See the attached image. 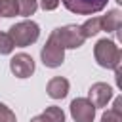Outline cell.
I'll list each match as a JSON object with an SVG mask.
<instances>
[{
	"label": "cell",
	"instance_id": "17",
	"mask_svg": "<svg viewBox=\"0 0 122 122\" xmlns=\"http://www.w3.org/2000/svg\"><path fill=\"white\" fill-rule=\"evenodd\" d=\"M0 122H17L15 112L10 107H6L4 103H0Z\"/></svg>",
	"mask_w": 122,
	"mask_h": 122
},
{
	"label": "cell",
	"instance_id": "7",
	"mask_svg": "<svg viewBox=\"0 0 122 122\" xmlns=\"http://www.w3.org/2000/svg\"><path fill=\"white\" fill-rule=\"evenodd\" d=\"M10 71L17 76V78H29L34 72V59L29 53H15L10 59Z\"/></svg>",
	"mask_w": 122,
	"mask_h": 122
},
{
	"label": "cell",
	"instance_id": "14",
	"mask_svg": "<svg viewBox=\"0 0 122 122\" xmlns=\"http://www.w3.org/2000/svg\"><path fill=\"white\" fill-rule=\"evenodd\" d=\"M38 10V0H17V15L30 17Z\"/></svg>",
	"mask_w": 122,
	"mask_h": 122
},
{
	"label": "cell",
	"instance_id": "15",
	"mask_svg": "<svg viewBox=\"0 0 122 122\" xmlns=\"http://www.w3.org/2000/svg\"><path fill=\"white\" fill-rule=\"evenodd\" d=\"M0 15L15 17L17 15V0H0Z\"/></svg>",
	"mask_w": 122,
	"mask_h": 122
},
{
	"label": "cell",
	"instance_id": "11",
	"mask_svg": "<svg viewBox=\"0 0 122 122\" xmlns=\"http://www.w3.org/2000/svg\"><path fill=\"white\" fill-rule=\"evenodd\" d=\"M30 122H65V112L59 107H48L44 112H40L38 116L30 118Z\"/></svg>",
	"mask_w": 122,
	"mask_h": 122
},
{
	"label": "cell",
	"instance_id": "1",
	"mask_svg": "<svg viewBox=\"0 0 122 122\" xmlns=\"http://www.w3.org/2000/svg\"><path fill=\"white\" fill-rule=\"evenodd\" d=\"M93 57H95V61H97L99 67L116 71V69H120L122 51H120V48H118L112 40L101 38V40H97V44L93 46Z\"/></svg>",
	"mask_w": 122,
	"mask_h": 122
},
{
	"label": "cell",
	"instance_id": "9",
	"mask_svg": "<svg viewBox=\"0 0 122 122\" xmlns=\"http://www.w3.org/2000/svg\"><path fill=\"white\" fill-rule=\"evenodd\" d=\"M46 92H48V95H50L51 99H63V97H67V93H69V80L63 78V76H53V78L48 82Z\"/></svg>",
	"mask_w": 122,
	"mask_h": 122
},
{
	"label": "cell",
	"instance_id": "4",
	"mask_svg": "<svg viewBox=\"0 0 122 122\" xmlns=\"http://www.w3.org/2000/svg\"><path fill=\"white\" fill-rule=\"evenodd\" d=\"M40 59H42V63H44L46 67H50V69H55V67H61V65H63V61H65V50H63V46L55 40L53 32L48 36L46 44L42 46V50H40Z\"/></svg>",
	"mask_w": 122,
	"mask_h": 122
},
{
	"label": "cell",
	"instance_id": "6",
	"mask_svg": "<svg viewBox=\"0 0 122 122\" xmlns=\"http://www.w3.org/2000/svg\"><path fill=\"white\" fill-rule=\"evenodd\" d=\"M71 116L74 118V122H93L95 107L88 97H76L71 103Z\"/></svg>",
	"mask_w": 122,
	"mask_h": 122
},
{
	"label": "cell",
	"instance_id": "12",
	"mask_svg": "<svg viewBox=\"0 0 122 122\" xmlns=\"http://www.w3.org/2000/svg\"><path fill=\"white\" fill-rule=\"evenodd\" d=\"M101 30V17H90L88 21H84L80 25V32L84 38H92Z\"/></svg>",
	"mask_w": 122,
	"mask_h": 122
},
{
	"label": "cell",
	"instance_id": "13",
	"mask_svg": "<svg viewBox=\"0 0 122 122\" xmlns=\"http://www.w3.org/2000/svg\"><path fill=\"white\" fill-rule=\"evenodd\" d=\"M101 122H122V97L118 95L112 103V109H109L103 116Z\"/></svg>",
	"mask_w": 122,
	"mask_h": 122
},
{
	"label": "cell",
	"instance_id": "5",
	"mask_svg": "<svg viewBox=\"0 0 122 122\" xmlns=\"http://www.w3.org/2000/svg\"><path fill=\"white\" fill-rule=\"evenodd\" d=\"M59 2H63V6L76 15H93L105 10L109 0H59Z\"/></svg>",
	"mask_w": 122,
	"mask_h": 122
},
{
	"label": "cell",
	"instance_id": "16",
	"mask_svg": "<svg viewBox=\"0 0 122 122\" xmlns=\"http://www.w3.org/2000/svg\"><path fill=\"white\" fill-rule=\"evenodd\" d=\"M13 48H15V46H13L11 38H10V34L0 30V55H8V53H11Z\"/></svg>",
	"mask_w": 122,
	"mask_h": 122
},
{
	"label": "cell",
	"instance_id": "3",
	"mask_svg": "<svg viewBox=\"0 0 122 122\" xmlns=\"http://www.w3.org/2000/svg\"><path fill=\"white\" fill-rule=\"evenodd\" d=\"M55 40L63 46V50H76L84 44V36L80 32V25H65V27H57L51 30Z\"/></svg>",
	"mask_w": 122,
	"mask_h": 122
},
{
	"label": "cell",
	"instance_id": "10",
	"mask_svg": "<svg viewBox=\"0 0 122 122\" xmlns=\"http://www.w3.org/2000/svg\"><path fill=\"white\" fill-rule=\"evenodd\" d=\"M120 25H122V13H120V10H109L105 15H101V30L118 32Z\"/></svg>",
	"mask_w": 122,
	"mask_h": 122
},
{
	"label": "cell",
	"instance_id": "8",
	"mask_svg": "<svg viewBox=\"0 0 122 122\" xmlns=\"http://www.w3.org/2000/svg\"><path fill=\"white\" fill-rule=\"evenodd\" d=\"M88 99L92 101V105L95 109L97 107H105L112 99V88L109 84H105V82H95L88 90Z\"/></svg>",
	"mask_w": 122,
	"mask_h": 122
},
{
	"label": "cell",
	"instance_id": "2",
	"mask_svg": "<svg viewBox=\"0 0 122 122\" xmlns=\"http://www.w3.org/2000/svg\"><path fill=\"white\" fill-rule=\"evenodd\" d=\"M8 34H10L11 42H13V46L27 48V46H30V44H34V42L38 40V36H40V27H38V23L25 19V21H21V23H15V25L10 29Z\"/></svg>",
	"mask_w": 122,
	"mask_h": 122
},
{
	"label": "cell",
	"instance_id": "18",
	"mask_svg": "<svg viewBox=\"0 0 122 122\" xmlns=\"http://www.w3.org/2000/svg\"><path fill=\"white\" fill-rule=\"evenodd\" d=\"M59 6V0H40V8L44 11H51Z\"/></svg>",
	"mask_w": 122,
	"mask_h": 122
}]
</instances>
